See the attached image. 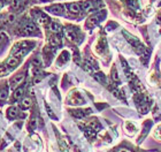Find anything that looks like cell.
<instances>
[{"instance_id":"obj_1","label":"cell","mask_w":161,"mask_h":152,"mask_svg":"<svg viewBox=\"0 0 161 152\" xmlns=\"http://www.w3.org/2000/svg\"><path fill=\"white\" fill-rule=\"evenodd\" d=\"M36 26L32 23V22H29V23H26L24 28H23V31H22V35H24V36H28V35H31L33 32L36 31Z\"/></svg>"},{"instance_id":"obj_2","label":"cell","mask_w":161,"mask_h":152,"mask_svg":"<svg viewBox=\"0 0 161 152\" xmlns=\"http://www.w3.org/2000/svg\"><path fill=\"white\" fill-rule=\"evenodd\" d=\"M20 63V58H16V57H11L6 60V66L9 69H14L19 66Z\"/></svg>"},{"instance_id":"obj_3","label":"cell","mask_w":161,"mask_h":152,"mask_svg":"<svg viewBox=\"0 0 161 152\" xmlns=\"http://www.w3.org/2000/svg\"><path fill=\"white\" fill-rule=\"evenodd\" d=\"M46 9L54 15H62L63 14V8L61 5H53L51 7H47Z\"/></svg>"},{"instance_id":"obj_4","label":"cell","mask_w":161,"mask_h":152,"mask_svg":"<svg viewBox=\"0 0 161 152\" xmlns=\"http://www.w3.org/2000/svg\"><path fill=\"white\" fill-rule=\"evenodd\" d=\"M67 8L69 9V12L73 13V14H79L81 11H82V6H81V4H76V2H73V4L67 5Z\"/></svg>"},{"instance_id":"obj_5","label":"cell","mask_w":161,"mask_h":152,"mask_svg":"<svg viewBox=\"0 0 161 152\" xmlns=\"http://www.w3.org/2000/svg\"><path fill=\"white\" fill-rule=\"evenodd\" d=\"M23 80H24V75H23V74H17V75H15V76L11 80V87L12 88H15L19 84L22 83Z\"/></svg>"},{"instance_id":"obj_6","label":"cell","mask_w":161,"mask_h":152,"mask_svg":"<svg viewBox=\"0 0 161 152\" xmlns=\"http://www.w3.org/2000/svg\"><path fill=\"white\" fill-rule=\"evenodd\" d=\"M24 0H12V5H11V9L13 11H17L21 8V6L23 5Z\"/></svg>"},{"instance_id":"obj_7","label":"cell","mask_w":161,"mask_h":152,"mask_svg":"<svg viewBox=\"0 0 161 152\" xmlns=\"http://www.w3.org/2000/svg\"><path fill=\"white\" fill-rule=\"evenodd\" d=\"M66 36H67L68 39H70V41H76V38H77L76 30H74V29H67V30H66Z\"/></svg>"},{"instance_id":"obj_8","label":"cell","mask_w":161,"mask_h":152,"mask_svg":"<svg viewBox=\"0 0 161 152\" xmlns=\"http://www.w3.org/2000/svg\"><path fill=\"white\" fill-rule=\"evenodd\" d=\"M16 115H17V108L16 107H9L8 108V111H7V116L9 118V119H14V118H16Z\"/></svg>"},{"instance_id":"obj_9","label":"cell","mask_w":161,"mask_h":152,"mask_svg":"<svg viewBox=\"0 0 161 152\" xmlns=\"http://www.w3.org/2000/svg\"><path fill=\"white\" fill-rule=\"evenodd\" d=\"M50 29H51L53 32L58 34V32H60V30H61V26H60L59 23H57V22H51V23H50Z\"/></svg>"},{"instance_id":"obj_10","label":"cell","mask_w":161,"mask_h":152,"mask_svg":"<svg viewBox=\"0 0 161 152\" xmlns=\"http://www.w3.org/2000/svg\"><path fill=\"white\" fill-rule=\"evenodd\" d=\"M30 105H31V100L29 99V98H24V99L22 100L21 107L23 108V110H26V108H29V107H30Z\"/></svg>"},{"instance_id":"obj_11","label":"cell","mask_w":161,"mask_h":152,"mask_svg":"<svg viewBox=\"0 0 161 152\" xmlns=\"http://www.w3.org/2000/svg\"><path fill=\"white\" fill-rule=\"evenodd\" d=\"M23 92H24V89H23V88L16 89L15 92H14V98H15V99H20L22 96H23Z\"/></svg>"},{"instance_id":"obj_12","label":"cell","mask_w":161,"mask_h":152,"mask_svg":"<svg viewBox=\"0 0 161 152\" xmlns=\"http://www.w3.org/2000/svg\"><path fill=\"white\" fill-rule=\"evenodd\" d=\"M8 97V91H7V88H4V89L0 90V100L4 101Z\"/></svg>"},{"instance_id":"obj_13","label":"cell","mask_w":161,"mask_h":152,"mask_svg":"<svg viewBox=\"0 0 161 152\" xmlns=\"http://www.w3.org/2000/svg\"><path fill=\"white\" fill-rule=\"evenodd\" d=\"M7 74H8V69L6 68V66L0 63V76H5Z\"/></svg>"},{"instance_id":"obj_14","label":"cell","mask_w":161,"mask_h":152,"mask_svg":"<svg viewBox=\"0 0 161 152\" xmlns=\"http://www.w3.org/2000/svg\"><path fill=\"white\" fill-rule=\"evenodd\" d=\"M60 43H61V41H60V38L57 36L53 37L52 39H51V44H52V45H55V46H57V45H59Z\"/></svg>"},{"instance_id":"obj_15","label":"cell","mask_w":161,"mask_h":152,"mask_svg":"<svg viewBox=\"0 0 161 152\" xmlns=\"http://www.w3.org/2000/svg\"><path fill=\"white\" fill-rule=\"evenodd\" d=\"M32 63H33L35 66H37V67H38V66H40V63H42V61H40V60H39V58L37 57V58H35V59H33V60H32Z\"/></svg>"},{"instance_id":"obj_16","label":"cell","mask_w":161,"mask_h":152,"mask_svg":"<svg viewBox=\"0 0 161 152\" xmlns=\"http://www.w3.org/2000/svg\"><path fill=\"white\" fill-rule=\"evenodd\" d=\"M129 4L132 7H137V5H138V0H129Z\"/></svg>"},{"instance_id":"obj_17","label":"cell","mask_w":161,"mask_h":152,"mask_svg":"<svg viewBox=\"0 0 161 152\" xmlns=\"http://www.w3.org/2000/svg\"><path fill=\"white\" fill-rule=\"evenodd\" d=\"M9 1H12V0H4V4H8Z\"/></svg>"},{"instance_id":"obj_18","label":"cell","mask_w":161,"mask_h":152,"mask_svg":"<svg viewBox=\"0 0 161 152\" xmlns=\"http://www.w3.org/2000/svg\"><path fill=\"white\" fill-rule=\"evenodd\" d=\"M119 152H128V151H125V150H120Z\"/></svg>"},{"instance_id":"obj_19","label":"cell","mask_w":161,"mask_h":152,"mask_svg":"<svg viewBox=\"0 0 161 152\" xmlns=\"http://www.w3.org/2000/svg\"><path fill=\"white\" fill-rule=\"evenodd\" d=\"M0 7H1V4H0Z\"/></svg>"}]
</instances>
